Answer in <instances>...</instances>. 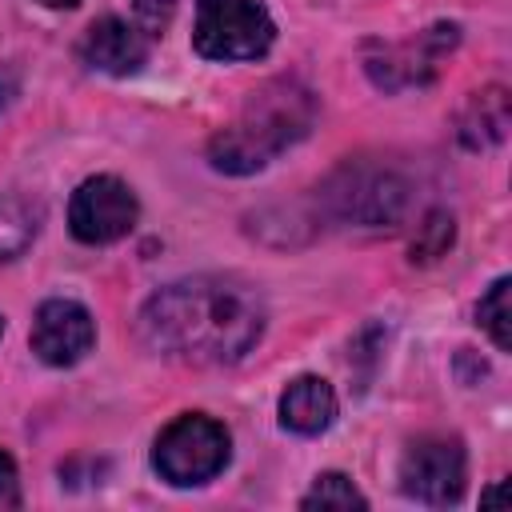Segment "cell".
Returning a JSON list of instances; mask_svg holds the SVG:
<instances>
[{
	"mask_svg": "<svg viewBox=\"0 0 512 512\" xmlns=\"http://www.w3.org/2000/svg\"><path fill=\"white\" fill-rule=\"evenodd\" d=\"M140 336L148 348L192 360V364H232L264 332L260 296L228 276H188L140 308Z\"/></svg>",
	"mask_w": 512,
	"mask_h": 512,
	"instance_id": "obj_1",
	"label": "cell"
},
{
	"mask_svg": "<svg viewBox=\"0 0 512 512\" xmlns=\"http://www.w3.org/2000/svg\"><path fill=\"white\" fill-rule=\"evenodd\" d=\"M312 120H316V96L304 84L268 80L244 100L240 116L208 140V160L216 172L228 176L260 172L272 156L304 140Z\"/></svg>",
	"mask_w": 512,
	"mask_h": 512,
	"instance_id": "obj_2",
	"label": "cell"
},
{
	"mask_svg": "<svg viewBox=\"0 0 512 512\" xmlns=\"http://www.w3.org/2000/svg\"><path fill=\"white\" fill-rule=\"evenodd\" d=\"M320 204L340 224L384 228V224H396L404 216V208H408V180L400 172H392V168L364 164V160L352 164L348 160L344 168H336L324 180Z\"/></svg>",
	"mask_w": 512,
	"mask_h": 512,
	"instance_id": "obj_3",
	"label": "cell"
},
{
	"mask_svg": "<svg viewBox=\"0 0 512 512\" xmlns=\"http://www.w3.org/2000/svg\"><path fill=\"white\" fill-rule=\"evenodd\" d=\"M228 448H232V440H228L224 424H216L212 416L188 412V416H176L156 436L152 468L160 472V480H168L176 488H192V484L212 480L228 464Z\"/></svg>",
	"mask_w": 512,
	"mask_h": 512,
	"instance_id": "obj_4",
	"label": "cell"
},
{
	"mask_svg": "<svg viewBox=\"0 0 512 512\" xmlns=\"http://www.w3.org/2000/svg\"><path fill=\"white\" fill-rule=\"evenodd\" d=\"M276 24L260 0H196L192 44L208 60H256L272 48Z\"/></svg>",
	"mask_w": 512,
	"mask_h": 512,
	"instance_id": "obj_5",
	"label": "cell"
},
{
	"mask_svg": "<svg viewBox=\"0 0 512 512\" xmlns=\"http://www.w3.org/2000/svg\"><path fill=\"white\" fill-rule=\"evenodd\" d=\"M468 456L456 436H420L400 456V492L428 504L448 508L464 496Z\"/></svg>",
	"mask_w": 512,
	"mask_h": 512,
	"instance_id": "obj_6",
	"label": "cell"
},
{
	"mask_svg": "<svg viewBox=\"0 0 512 512\" xmlns=\"http://www.w3.org/2000/svg\"><path fill=\"white\" fill-rule=\"evenodd\" d=\"M136 216V192L116 176H88L68 204V228L80 244H112L132 232Z\"/></svg>",
	"mask_w": 512,
	"mask_h": 512,
	"instance_id": "obj_7",
	"label": "cell"
},
{
	"mask_svg": "<svg viewBox=\"0 0 512 512\" xmlns=\"http://www.w3.org/2000/svg\"><path fill=\"white\" fill-rule=\"evenodd\" d=\"M456 40H460L456 24H432L404 44H380L376 52L364 56V68L376 80V88H384V92L428 84L440 72V60L456 48Z\"/></svg>",
	"mask_w": 512,
	"mask_h": 512,
	"instance_id": "obj_8",
	"label": "cell"
},
{
	"mask_svg": "<svg viewBox=\"0 0 512 512\" xmlns=\"http://www.w3.org/2000/svg\"><path fill=\"white\" fill-rule=\"evenodd\" d=\"M96 344V320L84 304L76 300H44L36 308L32 320V352L52 364V368H68L76 360H84Z\"/></svg>",
	"mask_w": 512,
	"mask_h": 512,
	"instance_id": "obj_9",
	"label": "cell"
},
{
	"mask_svg": "<svg viewBox=\"0 0 512 512\" xmlns=\"http://www.w3.org/2000/svg\"><path fill=\"white\" fill-rule=\"evenodd\" d=\"M80 56L88 68L108 72V76H132L144 68L148 60V36L120 16H100L84 40H80Z\"/></svg>",
	"mask_w": 512,
	"mask_h": 512,
	"instance_id": "obj_10",
	"label": "cell"
},
{
	"mask_svg": "<svg viewBox=\"0 0 512 512\" xmlns=\"http://www.w3.org/2000/svg\"><path fill=\"white\" fill-rule=\"evenodd\" d=\"M336 420V392L320 376H296L280 396V424L300 436H320Z\"/></svg>",
	"mask_w": 512,
	"mask_h": 512,
	"instance_id": "obj_11",
	"label": "cell"
},
{
	"mask_svg": "<svg viewBox=\"0 0 512 512\" xmlns=\"http://www.w3.org/2000/svg\"><path fill=\"white\" fill-rule=\"evenodd\" d=\"M508 128H512V104L500 84L472 92L456 116V136L464 148H492L508 136Z\"/></svg>",
	"mask_w": 512,
	"mask_h": 512,
	"instance_id": "obj_12",
	"label": "cell"
},
{
	"mask_svg": "<svg viewBox=\"0 0 512 512\" xmlns=\"http://www.w3.org/2000/svg\"><path fill=\"white\" fill-rule=\"evenodd\" d=\"M36 236V212L20 196H0V264L20 256Z\"/></svg>",
	"mask_w": 512,
	"mask_h": 512,
	"instance_id": "obj_13",
	"label": "cell"
},
{
	"mask_svg": "<svg viewBox=\"0 0 512 512\" xmlns=\"http://www.w3.org/2000/svg\"><path fill=\"white\" fill-rule=\"evenodd\" d=\"M452 240H456V220L444 208H436L420 220V228L412 236V248H408V260L412 264H432L436 256H444L452 248Z\"/></svg>",
	"mask_w": 512,
	"mask_h": 512,
	"instance_id": "obj_14",
	"label": "cell"
},
{
	"mask_svg": "<svg viewBox=\"0 0 512 512\" xmlns=\"http://www.w3.org/2000/svg\"><path fill=\"white\" fill-rule=\"evenodd\" d=\"M508 288H512V280L500 276V280L484 292V300H480V308H476L480 328L492 336V344H496L500 352L512 348V308H508Z\"/></svg>",
	"mask_w": 512,
	"mask_h": 512,
	"instance_id": "obj_15",
	"label": "cell"
},
{
	"mask_svg": "<svg viewBox=\"0 0 512 512\" xmlns=\"http://www.w3.org/2000/svg\"><path fill=\"white\" fill-rule=\"evenodd\" d=\"M300 508H368V500L356 492V484L344 472H320L312 492L300 500Z\"/></svg>",
	"mask_w": 512,
	"mask_h": 512,
	"instance_id": "obj_16",
	"label": "cell"
},
{
	"mask_svg": "<svg viewBox=\"0 0 512 512\" xmlns=\"http://www.w3.org/2000/svg\"><path fill=\"white\" fill-rule=\"evenodd\" d=\"M172 12H176L172 0H136V4H132V16H136L132 24H136L144 36H160V32L168 28Z\"/></svg>",
	"mask_w": 512,
	"mask_h": 512,
	"instance_id": "obj_17",
	"label": "cell"
},
{
	"mask_svg": "<svg viewBox=\"0 0 512 512\" xmlns=\"http://www.w3.org/2000/svg\"><path fill=\"white\" fill-rule=\"evenodd\" d=\"M0 504L16 508L20 504V480H16V464L8 452H0Z\"/></svg>",
	"mask_w": 512,
	"mask_h": 512,
	"instance_id": "obj_18",
	"label": "cell"
},
{
	"mask_svg": "<svg viewBox=\"0 0 512 512\" xmlns=\"http://www.w3.org/2000/svg\"><path fill=\"white\" fill-rule=\"evenodd\" d=\"M40 4H44V8H76L80 0H40Z\"/></svg>",
	"mask_w": 512,
	"mask_h": 512,
	"instance_id": "obj_19",
	"label": "cell"
},
{
	"mask_svg": "<svg viewBox=\"0 0 512 512\" xmlns=\"http://www.w3.org/2000/svg\"><path fill=\"white\" fill-rule=\"evenodd\" d=\"M0 104H4V88H0Z\"/></svg>",
	"mask_w": 512,
	"mask_h": 512,
	"instance_id": "obj_20",
	"label": "cell"
},
{
	"mask_svg": "<svg viewBox=\"0 0 512 512\" xmlns=\"http://www.w3.org/2000/svg\"><path fill=\"white\" fill-rule=\"evenodd\" d=\"M0 332H4V320H0Z\"/></svg>",
	"mask_w": 512,
	"mask_h": 512,
	"instance_id": "obj_21",
	"label": "cell"
}]
</instances>
